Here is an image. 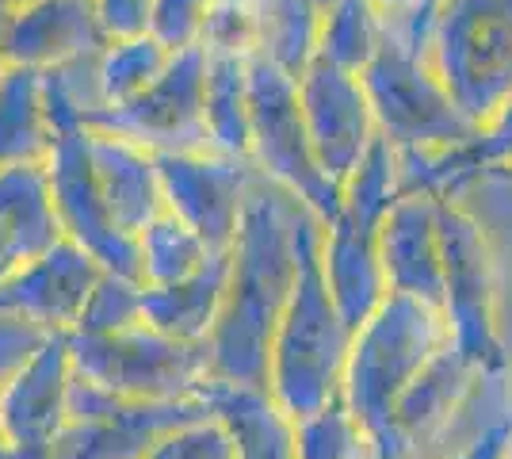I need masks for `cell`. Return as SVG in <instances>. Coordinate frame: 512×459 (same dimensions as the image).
<instances>
[{"instance_id":"obj_1","label":"cell","mask_w":512,"mask_h":459,"mask_svg":"<svg viewBox=\"0 0 512 459\" xmlns=\"http://www.w3.org/2000/svg\"><path fill=\"white\" fill-rule=\"evenodd\" d=\"M306 207L291 188L256 169L230 245V280L211 337V379L268 387L272 341L302 268Z\"/></svg>"},{"instance_id":"obj_2","label":"cell","mask_w":512,"mask_h":459,"mask_svg":"<svg viewBox=\"0 0 512 459\" xmlns=\"http://www.w3.org/2000/svg\"><path fill=\"white\" fill-rule=\"evenodd\" d=\"M321 234H325V222L318 211H310L302 222L299 284L279 318L272 364H268V391L295 421L318 414L341 398L344 368L356 337V329L348 326L325 280Z\"/></svg>"},{"instance_id":"obj_3","label":"cell","mask_w":512,"mask_h":459,"mask_svg":"<svg viewBox=\"0 0 512 459\" xmlns=\"http://www.w3.org/2000/svg\"><path fill=\"white\" fill-rule=\"evenodd\" d=\"M448 345L451 322L444 306L402 291H390L379 310L356 329L341 398L375 444L371 459L390 456L398 398Z\"/></svg>"},{"instance_id":"obj_4","label":"cell","mask_w":512,"mask_h":459,"mask_svg":"<svg viewBox=\"0 0 512 459\" xmlns=\"http://www.w3.org/2000/svg\"><path fill=\"white\" fill-rule=\"evenodd\" d=\"M398 196H402L398 150L379 138L360 161V169L341 184V207L325 222L321 234V268L352 329H360L390 295L379 261V230Z\"/></svg>"},{"instance_id":"obj_5","label":"cell","mask_w":512,"mask_h":459,"mask_svg":"<svg viewBox=\"0 0 512 459\" xmlns=\"http://www.w3.org/2000/svg\"><path fill=\"white\" fill-rule=\"evenodd\" d=\"M428 62L474 127L512 100V0H440Z\"/></svg>"},{"instance_id":"obj_6","label":"cell","mask_w":512,"mask_h":459,"mask_svg":"<svg viewBox=\"0 0 512 459\" xmlns=\"http://www.w3.org/2000/svg\"><path fill=\"white\" fill-rule=\"evenodd\" d=\"M360 77L379 119V134L398 153L448 150L482 131L451 100L448 85L432 69L425 50L398 39L390 27L375 62Z\"/></svg>"},{"instance_id":"obj_7","label":"cell","mask_w":512,"mask_h":459,"mask_svg":"<svg viewBox=\"0 0 512 459\" xmlns=\"http://www.w3.org/2000/svg\"><path fill=\"white\" fill-rule=\"evenodd\" d=\"M69 349H73V372L119 398L176 402V398H195L199 387L211 379L207 341H176L146 322L104 337L69 333Z\"/></svg>"},{"instance_id":"obj_8","label":"cell","mask_w":512,"mask_h":459,"mask_svg":"<svg viewBox=\"0 0 512 459\" xmlns=\"http://www.w3.org/2000/svg\"><path fill=\"white\" fill-rule=\"evenodd\" d=\"M249 161L329 222L341 207V184L321 169L302 119L299 81L264 58H249Z\"/></svg>"},{"instance_id":"obj_9","label":"cell","mask_w":512,"mask_h":459,"mask_svg":"<svg viewBox=\"0 0 512 459\" xmlns=\"http://www.w3.org/2000/svg\"><path fill=\"white\" fill-rule=\"evenodd\" d=\"M436 199H440L436 222H440V253H444V314L451 322V341L482 372L512 368L497 333V280H493L486 230L459 199Z\"/></svg>"},{"instance_id":"obj_10","label":"cell","mask_w":512,"mask_h":459,"mask_svg":"<svg viewBox=\"0 0 512 459\" xmlns=\"http://www.w3.org/2000/svg\"><path fill=\"white\" fill-rule=\"evenodd\" d=\"M207 414L199 394L176 402L119 398L73 372L69 421L50 444V459H146L165 433Z\"/></svg>"},{"instance_id":"obj_11","label":"cell","mask_w":512,"mask_h":459,"mask_svg":"<svg viewBox=\"0 0 512 459\" xmlns=\"http://www.w3.org/2000/svg\"><path fill=\"white\" fill-rule=\"evenodd\" d=\"M203 77H207V54L199 46L180 50L142 96L119 108L96 111L88 119V131L119 134L153 153L214 150L203 115Z\"/></svg>"},{"instance_id":"obj_12","label":"cell","mask_w":512,"mask_h":459,"mask_svg":"<svg viewBox=\"0 0 512 459\" xmlns=\"http://www.w3.org/2000/svg\"><path fill=\"white\" fill-rule=\"evenodd\" d=\"M50 169V188H54V207L62 219V234L77 241L85 253H92L104 272L142 280V257H138V238L123 234L100 196V184L92 173V150H88V127L62 131L54 138V150L46 157Z\"/></svg>"},{"instance_id":"obj_13","label":"cell","mask_w":512,"mask_h":459,"mask_svg":"<svg viewBox=\"0 0 512 459\" xmlns=\"http://www.w3.org/2000/svg\"><path fill=\"white\" fill-rule=\"evenodd\" d=\"M157 165L172 215L188 222L211 253H230L249 184L256 176L253 161L222 150H199L157 153Z\"/></svg>"},{"instance_id":"obj_14","label":"cell","mask_w":512,"mask_h":459,"mask_svg":"<svg viewBox=\"0 0 512 459\" xmlns=\"http://www.w3.org/2000/svg\"><path fill=\"white\" fill-rule=\"evenodd\" d=\"M299 104L321 169L344 184L383 138L363 77L318 58L299 77Z\"/></svg>"},{"instance_id":"obj_15","label":"cell","mask_w":512,"mask_h":459,"mask_svg":"<svg viewBox=\"0 0 512 459\" xmlns=\"http://www.w3.org/2000/svg\"><path fill=\"white\" fill-rule=\"evenodd\" d=\"M73 349L54 333L8 383H0V429L16 452H50L69 421Z\"/></svg>"},{"instance_id":"obj_16","label":"cell","mask_w":512,"mask_h":459,"mask_svg":"<svg viewBox=\"0 0 512 459\" xmlns=\"http://www.w3.org/2000/svg\"><path fill=\"white\" fill-rule=\"evenodd\" d=\"M100 276V261L77 241L62 238L54 249H46L43 257L23 264L12 280L0 284V310L46 333H73Z\"/></svg>"},{"instance_id":"obj_17","label":"cell","mask_w":512,"mask_h":459,"mask_svg":"<svg viewBox=\"0 0 512 459\" xmlns=\"http://www.w3.org/2000/svg\"><path fill=\"white\" fill-rule=\"evenodd\" d=\"M440 199L428 192H402L390 203L379 230V261L386 291L444 306V253H440Z\"/></svg>"},{"instance_id":"obj_18","label":"cell","mask_w":512,"mask_h":459,"mask_svg":"<svg viewBox=\"0 0 512 459\" xmlns=\"http://www.w3.org/2000/svg\"><path fill=\"white\" fill-rule=\"evenodd\" d=\"M107 39L88 0H20L8 16V66L46 69L104 50Z\"/></svg>"},{"instance_id":"obj_19","label":"cell","mask_w":512,"mask_h":459,"mask_svg":"<svg viewBox=\"0 0 512 459\" xmlns=\"http://www.w3.org/2000/svg\"><path fill=\"white\" fill-rule=\"evenodd\" d=\"M88 150H92V173L107 203V215L123 234L138 238L161 211H169L157 153L104 131H88Z\"/></svg>"},{"instance_id":"obj_20","label":"cell","mask_w":512,"mask_h":459,"mask_svg":"<svg viewBox=\"0 0 512 459\" xmlns=\"http://www.w3.org/2000/svg\"><path fill=\"white\" fill-rule=\"evenodd\" d=\"M199 398L230 429L237 459H299L295 417L279 406L268 387L207 379Z\"/></svg>"},{"instance_id":"obj_21","label":"cell","mask_w":512,"mask_h":459,"mask_svg":"<svg viewBox=\"0 0 512 459\" xmlns=\"http://www.w3.org/2000/svg\"><path fill=\"white\" fill-rule=\"evenodd\" d=\"M0 238L12 245L20 264H31L65 238L46 161L0 169Z\"/></svg>"},{"instance_id":"obj_22","label":"cell","mask_w":512,"mask_h":459,"mask_svg":"<svg viewBox=\"0 0 512 459\" xmlns=\"http://www.w3.org/2000/svg\"><path fill=\"white\" fill-rule=\"evenodd\" d=\"M230 253H214L188 280L142 287V322L176 341H207L226 299Z\"/></svg>"},{"instance_id":"obj_23","label":"cell","mask_w":512,"mask_h":459,"mask_svg":"<svg viewBox=\"0 0 512 459\" xmlns=\"http://www.w3.org/2000/svg\"><path fill=\"white\" fill-rule=\"evenodd\" d=\"M54 123L46 111L43 73L8 66L0 77V169L46 161L54 150Z\"/></svg>"},{"instance_id":"obj_24","label":"cell","mask_w":512,"mask_h":459,"mask_svg":"<svg viewBox=\"0 0 512 459\" xmlns=\"http://www.w3.org/2000/svg\"><path fill=\"white\" fill-rule=\"evenodd\" d=\"M256 46L253 54L291 73L299 81L318 62L321 43V8L318 0H253Z\"/></svg>"},{"instance_id":"obj_25","label":"cell","mask_w":512,"mask_h":459,"mask_svg":"<svg viewBox=\"0 0 512 459\" xmlns=\"http://www.w3.org/2000/svg\"><path fill=\"white\" fill-rule=\"evenodd\" d=\"M249 58L253 54H207L203 115L211 146L249 157Z\"/></svg>"},{"instance_id":"obj_26","label":"cell","mask_w":512,"mask_h":459,"mask_svg":"<svg viewBox=\"0 0 512 459\" xmlns=\"http://www.w3.org/2000/svg\"><path fill=\"white\" fill-rule=\"evenodd\" d=\"M386 39V8L379 0H329L321 16L318 58L363 73Z\"/></svg>"},{"instance_id":"obj_27","label":"cell","mask_w":512,"mask_h":459,"mask_svg":"<svg viewBox=\"0 0 512 459\" xmlns=\"http://www.w3.org/2000/svg\"><path fill=\"white\" fill-rule=\"evenodd\" d=\"M138 257H142V284L161 287L176 284V280H188L192 272H199L203 264L211 261L214 253L180 215L161 211L138 234Z\"/></svg>"},{"instance_id":"obj_28","label":"cell","mask_w":512,"mask_h":459,"mask_svg":"<svg viewBox=\"0 0 512 459\" xmlns=\"http://www.w3.org/2000/svg\"><path fill=\"white\" fill-rule=\"evenodd\" d=\"M172 50L161 39L146 35H130V39H111L100 50V88H104V108H119L134 96H142L146 88L169 69Z\"/></svg>"},{"instance_id":"obj_29","label":"cell","mask_w":512,"mask_h":459,"mask_svg":"<svg viewBox=\"0 0 512 459\" xmlns=\"http://www.w3.org/2000/svg\"><path fill=\"white\" fill-rule=\"evenodd\" d=\"M299 459H371L375 444L363 433L356 414L344 406V398L329 402L325 410L295 421Z\"/></svg>"},{"instance_id":"obj_30","label":"cell","mask_w":512,"mask_h":459,"mask_svg":"<svg viewBox=\"0 0 512 459\" xmlns=\"http://www.w3.org/2000/svg\"><path fill=\"white\" fill-rule=\"evenodd\" d=\"M142 280H127V276H115L104 272L92 295H88L85 310H81V322L73 333H85V337H104V333H119L142 322Z\"/></svg>"},{"instance_id":"obj_31","label":"cell","mask_w":512,"mask_h":459,"mask_svg":"<svg viewBox=\"0 0 512 459\" xmlns=\"http://www.w3.org/2000/svg\"><path fill=\"white\" fill-rule=\"evenodd\" d=\"M146 459H237V452L230 429L214 414H207L165 433Z\"/></svg>"},{"instance_id":"obj_32","label":"cell","mask_w":512,"mask_h":459,"mask_svg":"<svg viewBox=\"0 0 512 459\" xmlns=\"http://www.w3.org/2000/svg\"><path fill=\"white\" fill-rule=\"evenodd\" d=\"M256 12L253 0H214L203 27V54H253Z\"/></svg>"},{"instance_id":"obj_33","label":"cell","mask_w":512,"mask_h":459,"mask_svg":"<svg viewBox=\"0 0 512 459\" xmlns=\"http://www.w3.org/2000/svg\"><path fill=\"white\" fill-rule=\"evenodd\" d=\"M211 4L214 0H157L153 4L150 35L161 39L172 54L195 50L203 43V27H207V16H211Z\"/></svg>"},{"instance_id":"obj_34","label":"cell","mask_w":512,"mask_h":459,"mask_svg":"<svg viewBox=\"0 0 512 459\" xmlns=\"http://www.w3.org/2000/svg\"><path fill=\"white\" fill-rule=\"evenodd\" d=\"M50 337L54 333H46V329L31 326V322H23L16 314H4L0 310V383H8L12 375L20 372L23 364L43 349Z\"/></svg>"},{"instance_id":"obj_35","label":"cell","mask_w":512,"mask_h":459,"mask_svg":"<svg viewBox=\"0 0 512 459\" xmlns=\"http://www.w3.org/2000/svg\"><path fill=\"white\" fill-rule=\"evenodd\" d=\"M96 23L104 31V39H130V35H146L153 20V4L157 0H88Z\"/></svg>"},{"instance_id":"obj_36","label":"cell","mask_w":512,"mask_h":459,"mask_svg":"<svg viewBox=\"0 0 512 459\" xmlns=\"http://www.w3.org/2000/svg\"><path fill=\"white\" fill-rule=\"evenodd\" d=\"M509 440H512V421H505V425H493L486 437L474 440L470 448H463L459 456H451V459H505Z\"/></svg>"},{"instance_id":"obj_37","label":"cell","mask_w":512,"mask_h":459,"mask_svg":"<svg viewBox=\"0 0 512 459\" xmlns=\"http://www.w3.org/2000/svg\"><path fill=\"white\" fill-rule=\"evenodd\" d=\"M8 16H12V4L0 0V77L8 73V50H4V35H8Z\"/></svg>"},{"instance_id":"obj_38","label":"cell","mask_w":512,"mask_h":459,"mask_svg":"<svg viewBox=\"0 0 512 459\" xmlns=\"http://www.w3.org/2000/svg\"><path fill=\"white\" fill-rule=\"evenodd\" d=\"M0 459H16V448L8 444V437H4V429H0Z\"/></svg>"},{"instance_id":"obj_39","label":"cell","mask_w":512,"mask_h":459,"mask_svg":"<svg viewBox=\"0 0 512 459\" xmlns=\"http://www.w3.org/2000/svg\"><path fill=\"white\" fill-rule=\"evenodd\" d=\"M383 8H409V4H421V0H379Z\"/></svg>"},{"instance_id":"obj_40","label":"cell","mask_w":512,"mask_h":459,"mask_svg":"<svg viewBox=\"0 0 512 459\" xmlns=\"http://www.w3.org/2000/svg\"><path fill=\"white\" fill-rule=\"evenodd\" d=\"M505 459H512V440H509V452H505Z\"/></svg>"},{"instance_id":"obj_41","label":"cell","mask_w":512,"mask_h":459,"mask_svg":"<svg viewBox=\"0 0 512 459\" xmlns=\"http://www.w3.org/2000/svg\"><path fill=\"white\" fill-rule=\"evenodd\" d=\"M318 4H321V8H325V4H329V0H318Z\"/></svg>"}]
</instances>
